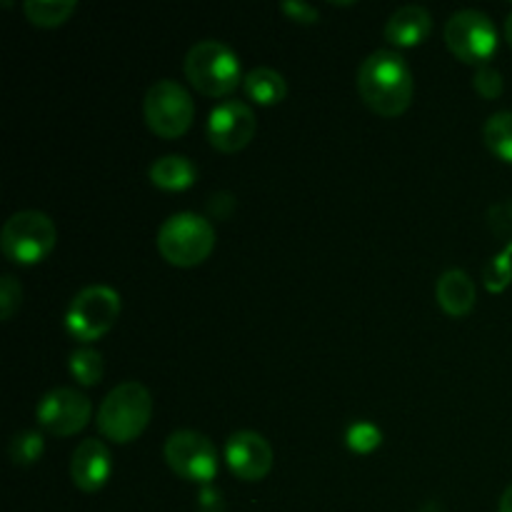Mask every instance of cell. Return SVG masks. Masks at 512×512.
<instances>
[{
	"label": "cell",
	"instance_id": "cell-27",
	"mask_svg": "<svg viewBox=\"0 0 512 512\" xmlns=\"http://www.w3.org/2000/svg\"><path fill=\"white\" fill-rule=\"evenodd\" d=\"M280 8H283L285 15H290L293 20H298V23H315V20L320 18L318 8L310 3H305V0H285Z\"/></svg>",
	"mask_w": 512,
	"mask_h": 512
},
{
	"label": "cell",
	"instance_id": "cell-15",
	"mask_svg": "<svg viewBox=\"0 0 512 512\" xmlns=\"http://www.w3.org/2000/svg\"><path fill=\"white\" fill-rule=\"evenodd\" d=\"M435 298H438L440 308L445 313L460 318V315L473 310L475 298H478V288H475L473 278L465 270L453 268L445 270L438 278V283H435Z\"/></svg>",
	"mask_w": 512,
	"mask_h": 512
},
{
	"label": "cell",
	"instance_id": "cell-14",
	"mask_svg": "<svg viewBox=\"0 0 512 512\" xmlns=\"http://www.w3.org/2000/svg\"><path fill=\"white\" fill-rule=\"evenodd\" d=\"M430 30H433V15L425 5H400L385 23V40L398 48H413L428 38Z\"/></svg>",
	"mask_w": 512,
	"mask_h": 512
},
{
	"label": "cell",
	"instance_id": "cell-12",
	"mask_svg": "<svg viewBox=\"0 0 512 512\" xmlns=\"http://www.w3.org/2000/svg\"><path fill=\"white\" fill-rule=\"evenodd\" d=\"M225 463L240 480H263L273 468V448L255 430H238L225 443Z\"/></svg>",
	"mask_w": 512,
	"mask_h": 512
},
{
	"label": "cell",
	"instance_id": "cell-26",
	"mask_svg": "<svg viewBox=\"0 0 512 512\" xmlns=\"http://www.w3.org/2000/svg\"><path fill=\"white\" fill-rule=\"evenodd\" d=\"M20 303H23V288H20V283L13 275H3V280H0V318H13Z\"/></svg>",
	"mask_w": 512,
	"mask_h": 512
},
{
	"label": "cell",
	"instance_id": "cell-13",
	"mask_svg": "<svg viewBox=\"0 0 512 512\" xmlns=\"http://www.w3.org/2000/svg\"><path fill=\"white\" fill-rule=\"evenodd\" d=\"M110 473H113V460H110V450L103 440L88 438L73 450L70 478H73L78 490H83V493H98L108 483Z\"/></svg>",
	"mask_w": 512,
	"mask_h": 512
},
{
	"label": "cell",
	"instance_id": "cell-28",
	"mask_svg": "<svg viewBox=\"0 0 512 512\" xmlns=\"http://www.w3.org/2000/svg\"><path fill=\"white\" fill-rule=\"evenodd\" d=\"M198 510L200 512H225V498L213 485H203L198 493Z\"/></svg>",
	"mask_w": 512,
	"mask_h": 512
},
{
	"label": "cell",
	"instance_id": "cell-1",
	"mask_svg": "<svg viewBox=\"0 0 512 512\" xmlns=\"http://www.w3.org/2000/svg\"><path fill=\"white\" fill-rule=\"evenodd\" d=\"M358 93L383 118L405 113L413 103L415 80L408 63L395 50H373L358 68Z\"/></svg>",
	"mask_w": 512,
	"mask_h": 512
},
{
	"label": "cell",
	"instance_id": "cell-6",
	"mask_svg": "<svg viewBox=\"0 0 512 512\" xmlns=\"http://www.w3.org/2000/svg\"><path fill=\"white\" fill-rule=\"evenodd\" d=\"M120 293L110 285H88L70 300L65 310V330L80 343H93L103 338L118 320Z\"/></svg>",
	"mask_w": 512,
	"mask_h": 512
},
{
	"label": "cell",
	"instance_id": "cell-30",
	"mask_svg": "<svg viewBox=\"0 0 512 512\" xmlns=\"http://www.w3.org/2000/svg\"><path fill=\"white\" fill-rule=\"evenodd\" d=\"M505 38H508V43L512 45V10L508 13V18H505Z\"/></svg>",
	"mask_w": 512,
	"mask_h": 512
},
{
	"label": "cell",
	"instance_id": "cell-7",
	"mask_svg": "<svg viewBox=\"0 0 512 512\" xmlns=\"http://www.w3.org/2000/svg\"><path fill=\"white\" fill-rule=\"evenodd\" d=\"M143 115L150 130L160 138H180L193 125V95L173 78L155 80L143 98Z\"/></svg>",
	"mask_w": 512,
	"mask_h": 512
},
{
	"label": "cell",
	"instance_id": "cell-10",
	"mask_svg": "<svg viewBox=\"0 0 512 512\" xmlns=\"http://www.w3.org/2000/svg\"><path fill=\"white\" fill-rule=\"evenodd\" d=\"M255 130H258V118H255L253 108L243 100H223V103H218L210 110L208 125H205V135H208L210 145L220 153L243 150L253 140Z\"/></svg>",
	"mask_w": 512,
	"mask_h": 512
},
{
	"label": "cell",
	"instance_id": "cell-22",
	"mask_svg": "<svg viewBox=\"0 0 512 512\" xmlns=\"http://www.w3.org/2000/svg\"><path fill=\"white\" fill-rule=\"evenodd\" d=\"M345 443L355 453H370V450L378 448L383 443V433H380L378 425L365 423V420H355L348 430H345Z\"/></svg>",
	"mask_w": 512,
	"mask_h": 512
},
{
	"label": "cell",
	"instance_id": "cell-20",
	"mask_svg": "<svg viewBox=\"0 0 512 512\" xmlns=\"http://www.w3.org/2000/svg\"><path fill=\"white\" fill-rule=\"evenodd\" d=\"M45 453V440L43 435L35 433V430H20L10 438L8 455L13 460V465L18 468H30V465L38 463Z\"/></svg>",
	"mask_w": 512,
	"mask_h": 512
},
{
	"label": "cell",
	"instance_id": "cell-5",
	"mask_svg": "<svg viewBox=\"0 0 512 512\" xmlns=\"http://www.w3.org/2000/svg\"><path fill=\"white\" fill-rule=\"evenodd\" d=\"M58 240L53 218L43 210H20L0 230V250L15 265H35L50 255Z\"/></svg>",
	"mask_w": 512,
	"mask_h": 512
},
{
	"label": "cell",
	"instance_id": "cell-8",
	"mask_svg": "<svg viewBox=\"0 0 512 512\" xmlns=\"http://www.w3.org/2000/svg\"><path fill=\"white\" fill-rule=\"evenodd\" d=\"M445 43L455 58L485 65L498 50V28L483 10H455L445 23Z\"/></svg>",
	"mask_w": 512,
	"mask_h": 512
},
{
	"label": "cell",
	"instance_id": "cell-3",
	"mask_svg": "<svg viewBox=\"0 0 512 512\" xmlns=\"http://www.w3.org/2000/svg\"><path fill=\"white\" fill-rule=\"evenodd\" d=\"M185 75L190 85L210 98L230 95L245 80L238 53L220 40H200L185 55Z\"/></svg>",
	"mask_w": 512,
	"mask_h": 512
},
{
	"label": "cell",
	"instance_id": "cell-29",
	"mask_svg": "<svg viewBox=\"0 0 512 512\" xmlns=\"http://www.w3.org/2000/svg\"><path fill=\"white\" fill-rule=\"evenodd\" d=\"M498 512H512V485H510L508 490H505V493H503V498H500Z\"/></svg>",
	"mask_w": 512,
	"mask_h": 512
},
{
	"label": "cell",
	"instance_id": "cell-2",
	"mask_svg": "<svg viewBox=\"0 0 512 512\" xmlns=\"http://www.w3.org/2000/svg\"><path fill=\"white\" fill-rule=\"evenodd\" d=\"M153 398L138 380H128L110 390L98 410V428L113 443H133L150 423Z\"/></svg>",
	"mask_w": 512,
	"mask_h": 512
},
{
	"label": "cell",
	"instance_id": "cell-19",
	"mask_svg": "<svg viewBox=\"0 0 512 512\" xmlns=\"http://www.w3.org/2000/svg\"><path fill=\"white\" fill-rule=\"evenodd\" d=\"M78 3L75 0H25L23 10L33 25L55 28L63 25L75 13Z\"/></svg>",
	"mask_w": 512,
	"mask_h": 512
},
{
	"label": "cell",
	"instance_id": "cell-21",
	"mask_svg": "<svg viewBox=\"0 0 512 512\" xmlns=\"http://www.w3.org/2000/svg\"><path fill=\"white\" fill-rule=\"evenodd\" d=\"M68 368L80 385H95L103 378V355L93 348H78L70 355Z\"/></svg>",
	"mask_w": 512,
	"mask_h": 512
},
{
	"label": "cell",
	"instance_id": "cell-17",
	"mask_svg": "<svg viewBox=\"0 0 512 512\" xmlns=\"http://www.w3.org/2000/svg\"><path fill=\"white\" fill-rule=\"evenodd\" d=\"M243 90L258 105H278L288 95V83H285V78L278 70L253 68L250 73H245Z\"/></svg>",
	"mask_w": 512,
	"mask_h": 512
},
{
	"label": "cell",
	"instance_id": "cell-23",
	"mask_svg": "<svg viewBox=\"0 0 512 512\" xmlns=\"http://www.w3.org/2000/svg\"><path fill=\"white\" fill-rule=\"evenodd\" d=\"M483 280H485V288L490 293H500L510 285L512 280V255L510 253H498L490 258V263L485 265L483 270Z\"/></svg>",
	"mask_w": 512,
	"mask_h": 512
},
{
	"label": "cell",
	"instance_id": "cell-16",
	"mask_svg": "<svg viewBox=\"0 0 512 512\" xmlns=\"http://www.w3.org/2000/svg\"><path fill=\"white\" fill-rule=\"evenodd\" d=\"M195 178H198V168L188 155L170 153L153 160V165H150V180H153L155 188L185 190L195 183Z\"/></svg>",
	"mask_w": 512,
	"mask_h": 512
},
{
	"label": "cell",
	"instance_id": "cell-25",
	"mask_svg": "<svg viewBox=\"0 0 512 512\" xmlns=\"http://www.w3.org/2000/svg\"><path fill=\"white\" fill-rule=\"evenodd\" d=\"M473 85H475V90H478V93L488 100L500 98L505 90L503 73H500V70H495L493 65H488V63L478 65V70H475V75H473Z\"/></svg>",
	"mask_w": 512,
	"mask_h": 512
},
{
	"label": "cell",
	"instance_id": "cell-11",
	"mask_svg": "<svg viewBox=\"0 0 512 512\" xmlns=\"http://www.w3.org/2000/svg\"><path fill=\"white\" fill-rule=\"evenodd\" d=\"M93 405L88 395L75 388H53L38 400L35 418L48 433L53 435H75L88 425Z\"/></svg>",
	"mask_w": 512,
	"mask_h": 512
},
{
	"label": "cell",
	"instance_id": "cell-24",
	"mask_svg": "<svg viewBox=\"0 0 512 512\" xmlns=\"http://www.w3.org/2000/svg\"><path fill=\"white\" fill-rule=\"evenodd\" d=\"M488 225L490 230H493L495 238L505 245V253L512 255V203L510 200L490 205Z\"/></svg>",
	"mask_w": 512,
	"mask_h": 512
},
{
	"label": "cell",
	"instance_id": "cell-18",
	"mask_svg": "<svg viewBox=\"0 0 512 512\" xmlns=\"http://www.w3.org/2000/svg\"><path fill=\"white\" fill-rule=\"evenodd\" d=\"M483 140L490 153L512 163V110H500L485 120Z\"/></svg>",
	"mask_w": 512,
	"mask_h": 512
},
{
	"label": "cell",
	"instance_id": "cell-4",
	"mask_svg": "<svg viewBox=\"0 0 512 512\" xmlns=\"http://www.w3.org/2000/svg\"><path fill=\"white\" fill-rule=\"evenodd\" d=\"M215 248V228L198 213H173L158 228V250L170 265L193 268L200 265Z\"/></svg>",
	"mask_w": 512,
	"mask_h": 512
},
{
	"label": "cell",
	"instance_id": "cell-9",
	"mask_svg": "<svg viewBox=\"0 0 512 512\" xmlns=\"http://www.w3.org/2000/svg\"><path fill=\"white\" fill-rule=\"evenodd\" d=\"M165 463L175 475L190 480V483L210 485L218 475V448L208 435L198 430H175L165 440Z\"/></svg>",
	"mask_w": 512,
	"mask_h": 512
}]
</instances>
